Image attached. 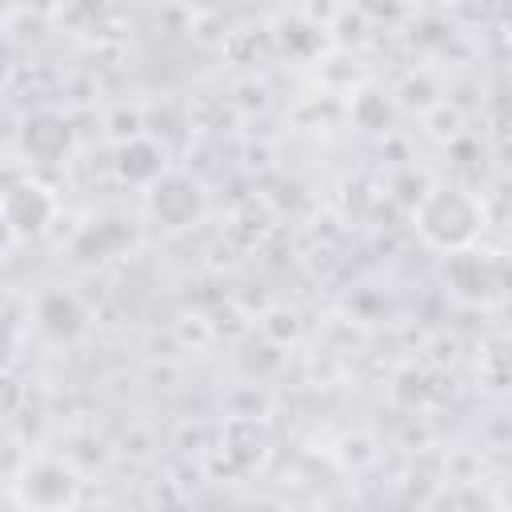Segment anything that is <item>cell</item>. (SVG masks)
Here are the masks:
<instances>
[{
    "mask_svg": "<svg viewBox=\"0 0 512 512\" xmlns=\"http://www.w3.org/2000/svg\"><path fill=\"white\" fill-rule=\"evenodd\" d=\"M412 224H416V236L432 252H456V248L476 244V236L484 232V208H480V200L468 188L432 184L416 200Z\"/></svg>",
    "mask_w": 512,
    "mask_h": 512,
    "instance_id": "obj_1",
    "label": "cell"
},
{
    "mask_svg": "<svg viewBox=\"0 0 512 512\" xmlns=\"http://www.w3.org/2000/svg\"><path fill=\"white\" fill-rule=\"evenodd\" d=\"M208 208V192L192 172L180 168H164L148 188H144V212L148 220H156L164 232H188L192 224L204 220Z\"/></svg>",
    "mask_w": 512,
    "mask_h": 512,
    "instance_id": "obj_2",
    "label": "cell"
},
{
    "mask_svg": "<svg viewBox=\"0 0 512 512\" xmlns=\"http://www.w3.org/2000/svg\"><path fill=\"white\" fill-rule=\"evenodd\" d=\"M444 288L448 296H456L460 304L468 308H488L496 300H504V284H508V272H504V260L492 256V252H476L472 244L468 248H456V252H444Z\"/></svg>",
    "mask_w": 512,
    "mask_h": 512,
    "instance_id": "obj_3",
    "label": "cell"
},
{
    "mask_svg": "<svg viewBox=\"0 0 512 512\" xmlns=\"http://www.w3.org/2000/svg\"><path fill=\"white\" fill-rule=\"evenodd\" d=\"M80 488H84L80 472L52 456L28 460L12 480L16 504H24V508H72L80 500Z\"/></svg>",
    "mask_w": 512,
    "mask_h": 512,
    "instance_id": "obj_4",
    "label": "cell"
},
{
    "mask_svg": "<svg viewBox=\"0 0 512 512\" xmlns=\"http://www.w3.org/2000/svg\"><path fill=\"white\" fill-rule=\"evenodd\" d=\"M56 220V196L40 180H16L0 192V224L12 240H36Z\"/></svg>",
    "mask_w": 512,
    "mask_h": 512,
    "instance_id": "obj_5",
    "label": "cell"
},
{
    "mask_svg": "<svg viewBox=\"0 0 512 512\" xmlns=\"http://www.w3.org/2000/svg\"><path fill=\"white\" fill-rule=\"evenodd\" d=\"M136 240H140V232H136L132 220H124V216H100V220H88L72 236V260H80V264H104V260L124 256Z\"/></svg>",
    "mask_w": 512,
    "mask_h": 512,
    "instance_id": "obj_6",
    "label": "cell"
},
{
    "mask_svg": "<svg viewBox=\"0 0 512 512\" xmlns=\"http://www.w3.org/2000/svg\"><path fill=\"white\" fill-rule=\"evenodd\" d=\"M20 152L32 164H60L72 152V124L60 112H52V108H40V112L24 116V124H20Z\"/></svg>",
    "mask_w": 512,
    "mask_h": 512,
    "instance_id": "obj_7",
    "label": "cell"
},
{
    "mask_svg": "<svg viewBox=\"0 0 512 512\" xmlns=\"http://www.w3.org/2000/svg\"><path fill=\"white\" fill-rule=\"evenodd\" d=\"M32 312H36V328L48 340H56V344H72L88 328V312L76 300V292H68V288H44L36 296V308Z\"/></svg>",
    "mask_w": 512,
    "mask_h": 512,
    "instance_id": "obj_8",
    "label": "cell"
},
{
    "mask_svg": "<svg viewBox=\"0 0 512 512\" xmlns=\"http://www.w3.org/2000/svg\"><path fill=\"white\" fill-rule=\"evenodd\" d=\"M272 448V436H268V424L256 420V416H232L220 432V452L224 460L236 468V472H248L256 464H264Z\"/></svg>",
    "mask_w": 512,
    "mask_h": 512,
    "instance_id": "obj_9",
    "label": "cell"
},
{
    "mask_svg": "<svg viewBox=\"0 0 512 512\" xmlns=\"http://www.w3.org/2000/svg\"><path fill=\"white\" fill-rule=\"evenodd\" d=\"M112 164H116V176H120L124 184H136V188H148V184L168 168V160H164V144H156V140L144 136V132L120 140Z\"/></svg>",
    "mask_w": 512,
    "mask_h": 512,
    "instance_id": "obj_10",
    "label": "cell"
},
{
    "mask_svg": "<svg viewBox=\"0 0 512 512\" xmlns=\"http://www.w3.org/2000/svg\"><path fill=\"white\" fill-rule=\"evenodd\" d=\"M272 44H280L292 60H312L324 48V28L304 16H292V20H280V32L272 36Z\"/></svg>",
    "mask_w": 512,
    "mask_h": 512,
    "instance_id": "obj_11",
    "label": "cell"
},
{
    "mask_svg": "<svg viewBox=\"0 0 512 512\" xmlns=\"http://www.w3.org/2000/svg\"><path fill=\"white\" fill-rule=\"evenodd\" d=\"M348 116H352V124H356L360 132H388L396 108H392V96H388V92H380V88H364V92L352 96Z\"/></svg>",
    "mask_w": 512,
    "mask_h": 512,
    "instance_id": "obj_12",
    "label": "cell"
},
{
    "mask_svg": "<svg viewBox=\"0 0 512 512\" xmlns=\"http://www.w3.org/2000/svg\"><path fill=\"white\" fill-rule=\"evenodd\" d=\"M260 332L272 340V344H292L300 336V312L296 308H268L260 316Z\"/></svg>",
    "mask_w": 512,
    "mask_h": 512,
    "instance_id": "obj_13",
    "label": "cell"
},
{
    "mask_svg": "<svg viewBox=\"0 0 512 512\" xmlns=\"http://www.w3.org/2000/svg\"><path fill=\"white\" fill-rule=\"evenodd\" d=\"M424 124H428V132L440 136V140H456V136L464 132V116H460L452 104H444V100H436L432 108H424Z\"/></svg>",
    "mask_w": 512,
    "mask_h": 512,
    "instance_id": "obj_14",
    "label": "cell"
},
{
    "mask_svg": "<svg viewBox=\"0 0 512 512\" xmlns=\"http://www.w3.org/2000/svg\"><path fill=\"white\" fill-rule=\"evenodd\" d=\"M16 356H20V324L8 312H0V372H8Z\"/></svg>",
    "mask_w": 512,
    "mask_h": 512,
    "instance_id": "obj_15",
    "label": "cell"
},
{
    "mask_svg": "<svg viewBox=\"0 0 512 512\" xmlns=\"http://www.w3.org/2000/svg\"><path fill=\"white\" fill-rule=\"evenodd\" d=\"M20 404H24V388L8 368V372H0V420H12L20 412Z\"/></svg>",
    "mask_w": 512,
    "mask_h": 512,
    "instance_id": "obj_16",
    "label": "cell"
},
{
    "mask_svg": "<svg viewBox=\"0 0 512 512\" xmlns=\"http://www.w3.org/2000/svg\"><path fill=\"white\" fill-rule=\"evenodd\" d=\"M180 4H188V8H200V12H204V8H216V0H180Z\"/></svg>",
    "mask_w": 512,
    "mask_h": 512,
    "instance_id": "obj_17",
    "label": "cell"
},
{
    "mask_svg": "<svg viewBox=\"0 0 512 512\" xmlns=\"http://www.w3.org/2000/svg\"><path fill=\"white\" fill-rule=\"evenodd\" d=\"M4 240H12V236H8V228H4V224H0V244H4Z\"/></svg>",
    "mask_w": 512,
    "mask_h": 512,
    "instance_id": "obj_18",
    "label": "cell"
}]
</instances>
